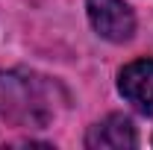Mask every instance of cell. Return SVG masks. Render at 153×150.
Here are the masks:
<instances>
[{"instance_id": "2", "label": "cell", "mask_w": 153, "mask_h": 150, "mask_svg": "<svg viewBox=\"0 0 153 150\" xmlns=\"http://www.w3.org/2000/svg\"><path fill=\"white\" fill-rule=\"evenodd\" d=\"M91 27L109 41H127L135 33L133 9L124 0H88Z\"/></svg>"}, {"instance_id": "1", "label": "cell", "mask_w": 153, "mask_h": 150, "mask_svg": "<svg viewBox=\"0 0 153 150\" xmlns=\"http://www.w3.org/2000/svg\"><path fill=\"white\" fill-rule=\"evenodd\" d=\"M44 97L38 94L36 82L30 76L18 74H0V115L15 124H44L47 112Z\"/></svg>"}, {"instance_id": "4", "label": "cell", "mask_w": 153, "mask_h": 150, "mask_svg": "<svg viewBox=\"0 0 153 150\" xmlns=\"http://www.w3.org/2000/svg\"><path fill=\"white\" fill-rule=\"evenodd\" d=\"M135 127L130 118L124 115H109L100 124H94L88 135H85V147L91 150H124V147H135Z\"/></svg>"}, {"instance_id": "3", "label": "cell", "mask_w": 153, "mask_h": 150, "mask_svg": "<svg viewBox=\"0 0 153 150\" xmlns=\"http://www.w3.org/2000/svg\"><path fill=\"white\" fill-rule=\"evenodd\" d=\"M121 94L138 112L153 115V59H135L118 76Z\"/></svg>"}]
</instances>
